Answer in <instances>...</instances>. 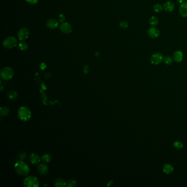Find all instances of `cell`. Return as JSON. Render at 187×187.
Here are the masks:
<instances>
[{
    "instance_id": "obj_1",
    "label": "cell",
    "mask_w": 187,
    "mask_h": 187,
    "mask_svg": "<svg viewBox=\"0 0 187 187\" xmlns=\"http://www.w3.org/2000/svg\"><path fill=\"white\" fill-rule=\"evenodd\" d=\"M14 169L17 173L20 176L28 175L30 171V169L28 165L23 161H19L14 165Z\"/></svg>"
},
{
    "instance_id": "obj_2",
    "label": "cell",
    "mask_w": 187,
    "mask_h": 187,
    "mask_svg": "<svg viewBox=\"0 0 187 187\" xmlns=\"http://www.w3.org/2000/svg\"><path fill=\"white\" fill-rule=\"evenodd\" d=\"M18 115L21 120L28 121L31 117V112L29 108L22 107L18 110Z\"/></svg>"
},
{
    "instance_id": "obj_3",
    "label": "cell",
    "mask_w": 187,
    "mask_h": 187,
    "mask_svg": "<svg viewBox=\"0 0 187 187\" xmlns=\"http://www.w3.org/2000/svg\"><path fill=\"white\" fill-rule=\"evenodd\" d=\"M24 186L26 187H36L39 186V182L36 177H27L24 181Z\"/></svg>"
},
{
    "instance_id": "obj_4",
    "label": "cell",
    "mask_w": 187,
    "mask_h": 187,
    "mask_svg": "<svg viewBox=\"0 0 187 187\" xmlns=\"http://www.w3.org/2000/svg\"><path fill=\"white\" fill-rule=\"evenodd\" d=\"M14 75V70L11 67L3 68L1 71V77L2 79L8 80L12 78Z\"/></svg>"
},
{
    "instance_id": "obj_5",
    "label": "cell",
    "mask_w": 187,
    "mask_h": 187,
    "mask_svg": "<svg viewBox=\"0 0 187 187\" xmlns=\"http://www.w3.org/2000/svg\"><path fill=\"white\" fill-rule=\"evenodd\" d=\"M17 45V40L13 37H8L6 38L3 42V46L5 48L8 49H11L15 47Z\"/></svg>"
},
{
    "instance_id": "obj_6",
    "label": "cell",
    "mask_w": 187,
    "mask_h": 187,
    "mask_svg": "<svg viewBox=\"0 0 187 187\" xmlns=\"http://www.w3.org/2000/svg\"><path fill=\"white\" fill-rule=\"evenodd\" d=\"M164 56L161 53H155L150 58V62L154 65H158L164 61Z\"/></svg>"
},
{
    "instance_id": "obj_7",
    "label": "cell",
    "mask_w": 187,
    "mask_h": 187,
    "mask_svg": "<svg viewBox=\"0 0 187 187\" xmlns=\"http://www.w3.org/2000/svg\"><path fill=\"white\" fill-rule=\"evenodd\" d=\"M29 31L26 28H22L18 33V38L20 41H24L26 40L29 37Z\"/></svg>"
},
{
    "instance_id": "obj_8",
    "label": "cell",
    "mask_w": 187,
    "mask_h": 187,
    "mask_svg": "<svg viewBox=\"0 0 187 187\" xmlns=\"http://www.w3.org/2000/svg\"><path fill=\"white\" fill-rule=\"evenodd\" d=\"M147 33L150 37L156 39L160 35V31L159 29L152 27L148 30Z\"/></svg>"
},
{
    "instance_id": "obj_9",
    "label": "cell",
    "mask_w": 187,
    "mask_h": 187,
    "mask_svg": "<svg viewBox=\"0 0 187 187\" xmlns=\"http://www.w3.org/2000/svg\"><path fill=\"white\" fill-rule=\"evenodd\" d=\"M60 30L64 34H70L72 31L71 25L68 23H63L60 26Z\"/></svg>"
},
{
    "instance_id": "obj_10",
    "label": "cell",
    "mask_w": 187,
    "mask_h": 187,
    "mask_svg": "<svg viewBox=\"0 0 187 187\" xmlns=\"http://www.w3.org/2000/svg\"><path fill=\"white\" fill-rule=\"evenodd\" d=\"M59 25V23L57 22L56 19H50L49 20H48L46 22V26L48 28L51 29H56L57 27H58Z\"/></svg>"
},
{
    "instance_id": "obj_11",
    "label": "cell",
    "mask_w": 187,
    "mask_h": 187,
    "mask_svg": "<svg viewBox=\"0 0 187 187\" xmlns=\"http://www.w3.org/2000/svg\"><path fill=\"white\" fill-rule=\"evenodd\" d=\"M38 171L42 176H46L48 173V167L45 164H41L38 166Z\"/></svg>"
},
{
    "instance_id": "obj_12",
    "label": "cell",
    "mask_w": 187,
    "mask_h": 187,
    "mask_svg": "<svg viewBox=\"0 0 187 187\" xmlns=\"http://www.w3.org/2000/svg\"><path fill=\"white\" fill-rule=\"evenodd\" d=\"M180 13L182 16L187 18V2H184L180 7Z\"/></svg>"
},
{
    "instance_id": "obj_13",
    "label": "cell",
    "mask_w": 187,
    "mask_h": 187,
    "mask_svg": "<svg viewBox=\"0 0 187 187\" xmlns=\"http://www.w3.org/2000/svg\"><path fill=\"white\" fill-rule=\"evenodd\" d=\"M29 159L30 162L34 165L38 164L41 161L40 156L35 153H32L30 156Z\"/></svg>"
},
{
    "instance_id": "obj_14",
    "label": "cell",
    "mask_w": 187,
    "mask_h": 187,
    "mask_svg": "<svg viewBox=\"0 0 187 187\" xmlns=\"http://www.w3.org/2000/svg\"><path fill=\"white\" fill-rule=\"evenodd\" d=\"M163 8L166 11L172 12L175 8V5L171 1H167L164 4Z\"/></svg>"
},
{
    "instance_id": "obj_15",
    "label": "cell",
    "mask_w": 187,
    "mask_h": 187,
    "mask_svg": "<svg viewBox=\"0 0 187 187\" xmlns=\"http://www.w3.org/2000/svg\"><path fill=\"white\" fill-rule=\"evenodd\" d=\"M173 58L176 62H181L183 59V53L181 51H176L173 54Z\"/></svg>"
},
{
    "instance_id": "obj_16",
    "label": "cell",
    "mask_w": 187,
    "mask_h": 187,
    "mask_svg": "<svg viewBox=\"0 0 187 187\" xmlns=\"http://www.w3.org/2000/svg\"><path fill=\"white\" fill-rule=\"evenodd\" d=\"M54 185L56 187H63L66 186L67 184L63 179L61 178H58L56 179V180L54 181Z\"/></svg>"
},
{
    "instance_id": "obj_17",
    "label": "cell",
    "mask_w": 187,
    "mask_h": 187,
    "mask_svg": "<svg viewBox=\"0 0 187 187\" xmlns=\"http://www.w3.org/2000/svg\"><path fill=\"white\" fill-rule=\"evenodd\" d=\"M173 167L169 164L164 165L163 166V171L166 174H170L173 171Z\"/></svg>"
},
{
    "instance_id": "obj_18",
    "label": "cell",
    "mask_w": 187,
    "mask_h": 187,
    "mask_svg": "<svg viewBox=\"0 0 187 187\" xmlns=\"http://www.w3.org/2000/svg\"><path fill=\"white\" fill-rule=\"evenodd\" d=\"M149 23L152 27H155L156 25H157L158 24L159 20H158V19L157 18V17L153 16L150 18Z\"/></svg>"
},
{
    "instance_id": "obj_19",
    "label": "cell",
    "mask_w": 187,
    "mask_h": 187,
    "mask_svg": "<svg viewBox=\"0 0 187 187\" xmlns=\"http://www.w3.org/2000/svg\"><path fill=\"white\" fill-rule=\"evenodd\" d=\"M10 113L9 108L6 106H3L0 109V114L1 116H4Z\"/></svg>"
},
{
    "instance_id": "obj_20",
    "label": "cell",
    "mask_w": 187,
    "mask_h": 187,
    "mask_svg": "<svg viewBox=\"0 0 187 187\" xmlns=\"http://www.w3.org/2000/svg\"><path fill=\"white\" fill-rule=\"evenodd\" d=\"M41 159L44 161V163H48L52 160V156L50 154H45L41 156Z\"/></svg>"
},
{
    "instance_id": "obj_21",
    "label": "cell",
    "mask_w": 187,
    "mask_h": 187,
    "mask_svg": "<svg viewBox=\"0 0 187 187\" xmlns=\"http://www.w3.org/2000/svg\"><path fill=\"white\" fill-rule=\"evenodd\" d=\"M7 97L8 98L11 99H16L18 97V93L17 92L15 91H9L7 93Z\"/></svg>"
},
{
    "instance_id": "obj_22",
    "label": "cell",
    "mask_w": 187,
    "mask_h": 187,
    "mask_svg": "<svg viewBox=\"0 0 187 187\" xmlns=\"http://www.w3.org/2000/svg\"><path fill=\"white\" fill-rule=\"evenodd\" d=\"M18 47H19V48L21 51H26L28 49V46L27 45V44H26L25 42L20 43L19 45H18Z\"/></svg>"
},
{
    "instance_id": "obj_23",
    "label": "cell",
    "mask_w": 187,
    "mask_h": 187,
    "mask_svg": "<svg viewBox=\"0 0 187 187\" xmlns=\"http://www.w3.org/2000/svg\"><path fill=\"white\" fill-rule=\"evenodd\" d=\"M164 62L167 65H171L173 62V59L171 56H167L165 57L164 59Z\"/></svg>"
},
{
    "instance_id": "obj_24",
    "label": "cell",
    "mask_w": 187,
    "mask_h": 187,
    "mask_svg": "<svg viewBox=\"0 0 187 187\" xmlns=\"http://www.w3.org/2000/svg\"><path fill=\"white\" fill-rule=\"evenodd\" d=\"M76 184H77V182L76 181V180H75L74 179H71L68 182L67 184V186L69 187H76Z\"/></svg>"
},
{
    "instance_id": "obj_25",
    "label": "cell",
    "mask_w": 187,
    "mask_h": 187,
    "mask_svg": "<svg viewBox=\"0 0 187 187\" xmlns=\"http://www.w3.org/2000/svg\"><path fill=\"white\" fill-rule=\"evenodd\" d=\"M163 10V7L160 4H156L154 6V11L156 13H159L162 11Z\"/></svg>"
},
{
    "instance_id": "obj_26",
    "label": "cell",
    "mask_w": 187,
    "mask_h": 187,
    "mask_svg": "<svg viewBox=\"0 0 187 187\" xmlns=\"http://www.w3.org/2000/svg\"><path fill=\"white\" fill-rule=\"evenodd\" d=\"M27 154L24 152L19 153L18 155V158L20 159L21 161H23L24 160H25L27 158Z\"/></svg>"
},
{
    "instance_id": "obj_27",
    "label": "cell",
    "mask_w": 187,
    "mask_h": 187,
    "mask_svg": "<svg viewBox=\"0 0 187 187\" xmlns=\"http://www.w3.org/2000/svg\"><path fill=\"white\" fill-rule=\"evenodd\" d=\"M173 146L177 149H182V148L183 147V143L181 142H179V141H176V142H174Z\"/></svg>"
},
{
    "instance_id": "obj_28",
    "label": "cell",
    "mask_w": 187,
    "mask_h": 187,
    "mask_svg": "<svg viewBox=\"0 0 187 187\" xmlns=\"http://www.w3.org/2000/svg\"><path fill=\"white\" fill-rule=\"evenodd\" d=\"M120 27L122 28H127L129 27V24L126 22H121L120 24Z\"/></svg>"
},
{
    "instance_id": "obj_29",
    "label": "cell",
    "mask_w": 187,
    "mask_h": 187,
    "mask_svg": "<svg viewBox=\"0 0 187 187\" xmlns=\"http://www.w3.org/2000/svg\"><path fill=\"white\" fill-rule=\"evenodd\" d=\"M65 17L63 14H61L59 15V16H58V20H59V21L60 22L63 23L65 20Z\"/></svg>"
},
{
    "instance_id": "obj_30",
    "label": "cell",
    "mask_w": 187,
    "mask_h": 187,
    "mask_svg": "<svg viewBox=\"0 0 187 187\" xmlns=\"http://www.w3.org/2000/svg\"><path fill=\"white\" fill-rule=\"evenodd\" d=\"M28 3H30V4H36L37 3L39 0H26Z\"/></svg>"
},
{
    "instance_id": "obj_31",
    "label": "cell",
    "mask_w": 187,
    "mask_h": 187,
    "mask_svg": "<svg viewBox=\"0 0 187 187\" xmlns=\"http://www.w3.org/2000/svg\"><path fill=\"white\" fill-rule=\"evenodd\" d=\"M178 1V2H179V3H183L184 2V1L185 0H177Z\"/></svg>"
},
{
    "instance_id": "obj_32",
    "label": "cell",
    "mask_w": 187,
    "mask_h": 187,
    "mask_svg": "<svg viewBox=\"0 0 187 187\" xmlns=\"http://www.w3.org/2000/svg\"><path fill=\"white\" fill-rule=\"evenodd\" d=\"M185 1H187V0H185Z\"/></svg>"
}]
</instances>
